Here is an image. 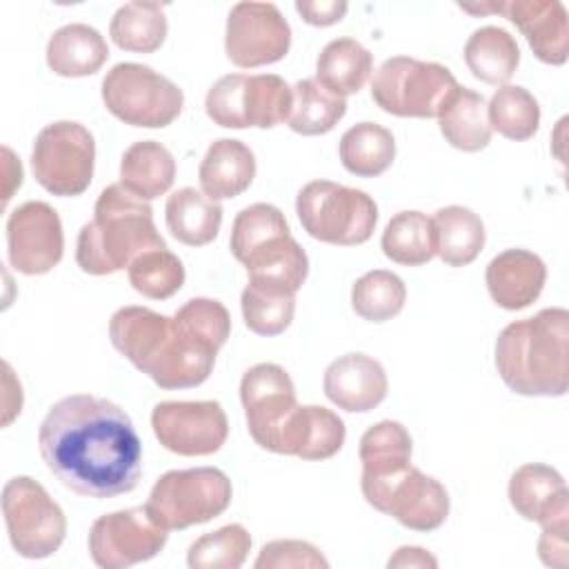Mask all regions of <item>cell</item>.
Instances as JSON below:
<instances>
[{
	"instance_id": "1",
	"label": "cell",
	"mask_w": 569,
	"mask_h": 569,
	"mask_svg": "<svg viewBox=\"0 0 569 569\" xmlns=\"http://www.w3.org/2000/svg\"><path fill=\"white\" fill-rule=\"evenodd\" d=\"M38 447L47 469L78 496L129 493L142 473V442L129 413L91 393L58 400L40 422Z\"/></svg>"
},
{
	"instance_id": "2",
	"label": "cell",
	"mask_w": 569,
	"mask_h": 569,
	"mask_svg": "<svg viewBox=\"0 0 569 569\" xmlns=\"http://www.w3.org/2000/svg\"><path fill=\"white\" fill-rule=\"evenodd\" d=\"M496 369L520 396H565L569 387V311L549 307L507 325L496 340Z\"/></svg>"
},
{
	"instance_id": "3",
	"label": "cell",
	"mask_w": 569,
	"mask_h": 569,
	"mask_svg": "<svg viewBox=\"0 0 569 569\" xmlns=\"http://www.w3.org/2000/svg\"><path fill=\"white\" fill-rule=\"evenodd\" d=\"M151 249H167L164 238L153 222V209L147 200L129 193L120 182L100 191L93 218L76 242V262L89 276H109Z\"/></svg>"
},
{
	"instance_id": "4",
	"label": "cell",
	"mask_w": 569,
	"mask_h": 569,
	"mask_svg": "<svg viewBox=\"0 0 569 569\" xmlns=\"http://www.w3.org/2000/svg\"><path fill=\"white\" fill-rule=\"evenodd\" d=\"M229 247L249 278L278 280L293 291L307 280L309 258L291 236L284 213L269 202H256L238 211Z\"/></svg>"
},
{
	"instance_id": "5",
	"label": "cell",
	"mask_w": 569,
	"mask_h": 569,
	"mask_svg": "<svg viewBox=\"0 0 569 569\" xmlns=\"http://www.w3.org/2000/svg\"><path fill=\"white\" fill-rule=\"evenodd\" d=\"M296 213L311 238L338 247L367 242L378 222V204L369 193L331 180L307 182L298 191Z\"/></svg>"
},
{
	"instance_id": "6",
	"label": "cell",
	"mask_w": 569,
	"mask_h": 569,
	"mask_svg": "<svg viewBox=\"0 0 569 569\" xmlns=\"http://www.w3.org/2000/svg\"><path fill=\"white\" fill-rule=\"evenodd\" d=\"M231 480L216 467L171 469L149 491L144 509L167 531L209 522L231 505Z\"/></svg>"
},
{
	"instance_id": "7",
	"label": "cell",
	"mask_w": 569,
	"mask_h": 569,
	"mask_svg": "<svg viewBox=\"0 0 569 569\" xmlns=\"http://www.w3.org/2000/svg\"><path fill=\"white\" fill-rule=\"evenodd\" d=\"M102 102L111 116L131 127H169L184 107L182 89L138 62H118L102 78Z\"/></svg>"
},
{
	"instance_id": "8",
	"label": "cell",
	"mask_w": 569,
	"mask_h": 569,
	"mask_svg": "<svg viewBox=\"0 0 569 569\" xmlns=\"http://www.w3.org/2000/svg\"><path fill=\"white\" fill-rule=\"evenodd\" d=\"M291 102V87L276 73H229L209 87L204 111L227 129H273L287 122Z\"/></svg>"
},
{
	"instance_id": "9",
	"label": "cell",
	"mask_w": 569,
	"mask_h": 569,
	"mask_svg": "<svg viewBox=\"0 0 569 569\" xmlns=\"http://www.w3.org/2000/svg\"><path fill=\"white\" fill-rule=\"evenodd\" d=\"M456 87L458 82L447 67L393 56L373 73L371 98L382 111L398 118H436Z\"/></svg>"
},
{
	"instance_id": "10",
	"label": "cell",
	"mask_w": 569,
	"mask_h": 569,
	"mask_svg": "<svg viewBox=\"0 0 569 569\" xmlns=\"http://www.w3.org/2000/svg\"><path fill=\"white\" fill-rule=\"evenodd\" d=\"M2 516L11 547L22 558H47L64 542L67 516L62 507L29 476L7 480L2 487Z\"/></svg>"
},
{
	"instance_id": "11",
	"label": "cell",
	"mask_w": 569,
	"mask_h": 569,
	"mask_svg": "<svg viewBox=\"0 0 569 569\" xmlns=\"http://www.w3.org/2000/svg\"><path fill=\"white\" fill-rule=\"evenodd\" d=\"M96 142L91 131L73 120H58L40 129L31 149L36 182L60 198L87 191L93 178Z\"/></svg>"
},
{
	"instance_id": "12",
	"label": "cell",
	"mask_w": 569,
	"mask_h": 569,
	"mask_svg": "<svg viewBox=\"0 0 569 569\" xmlns=\"http://www.w3.org/2000/svg\"><path fill=\"white\" fill-rule=\"evenodd\" d=\"M162 529L144 507L111 511L93 520L89 529V556L102 569H127L151 560L167 545Z\"/></svg>"
},
{
	"instance_id": "13",
	"label": "cell",
	"mask_w": 569,
	"mask_h": 569,
	"mask_svg": "<svg viewBox=\"0 0 569 569\" xmlns=\"http://www.w3.org/2000/svg\"><path fill=\"white\" fill-rule=\"evenodd\" d=\"M158 442L178 456H211L229 436V420L216 400H167L151 411Z\"/></svg>"
},
{
	"instance_id": "14",
	"label": "cell",
	"mask_w": 569,
	"mask_h": 569,
	"mask_svg": "<svg viewBox=\"0 0 569 569\" xmlns=\"http://www.w3.org/2000/svg\"><path fill=\"white\" fill-rule=\"evenodd\" d=\"M291 47V27L273 2H238L227 16L224 51L240 69L273 64Z\"/></svg>"
},
{
	"instance_id": "15",
	"label": "cell",
	"mask_w": 569,
	"mask_h": 569,
	"mask_svg": "<svg viewBox=\"0 0 569 569\" xmlns=\"http://www.w3.org/2000/svg\"><path fill=\"white\" fill-rule=\"evenodd\" d=\"M240 400L256 445L278 453L282 429L298 407L291 376L276 362H258L240 380Z\"/></svg>"
},
{
	"instance_id": "16",
	"label": "cell",
	"mask_w": 569,
	"mask_h": 569,
	"mask_svg": "<svg viewBox=\"0 0 569 569\" xmlns=\"http://www.w3.org/2000/svg\"><path fill=\"white\" fill-rule=\"evenodd\" d=\"M7 253L24 276L49 273L64 253V233L58 211L42 200L16 207L7 218Z\"/></svg>"
},
{
	"instance_id": "17",
	"label": "cell",
	"mask_w": 569,
	"mask_h": 569,
	"mask_svg": "<svg viewBox=\"0 0 569 569\" xmlns=\"http://www.w3.org/2000/svg\"><path fill=\"white\" fill-rule=\"evenodd\" d=\"M373 509L396 518L407 529L433 531L449 516V493L440 480L411 465L387 487Z\"/></svg>"
},
{
	"instance_id": "18",
	"label": "cell",
	"mask_w": 569,
	"mask_h": 569,
	"mask_svg": "<svg viewBox=\"0 0 569 569\" xmlns=\"http://www.w3.org/2000/svg\"><path fill=\"white\" fill-rule=\"evenodd\" d=\"M489 13H502L527 38L533 56L545 64H565L569 56V18L558 0H511L487 4Z\"/></svg>"
},
{
	"instance_id": "19",
	"label": "cell",
	"mask_w": 569,
	"mask_h": 569,
	"mask_svg": "<svg viewBox=\"0 0 569 569\" xmlns=\"http://www.w3.org/2000/svg\"><path fill=\"white\" fill-rule=\"evenodd\" d=\"M358 456L362 462V496L376 507L387 487L411 467V436L402 422L380 420L362 433Z\"/></svg>"
},
{
	"instance_id": "20",
	"label": "cell",
	"mask_w": 569,
	"mask_h": 569,
	"mask_svg": "<svg viewBox=\"0 0 569 569\" xmlns=\"http://www.w3.org/2000/svg\"><path fill=\"white\" fill-rule=\"evenodd\" d=\"M322 389L338 409L365 413L387 398L389 382L385 367L373 356L353 351L336 358L325 369Z\"/></svg>"
},
{
	"instance_id": "21",
	"label": "cell",
	"mask_w": 569,
	"mask_h": 569,
	"mask_svg": "<svg viewBox=\"0 0 569 569\" xmlns=\"http://www.w3.org/2000/svg\"><path fill=\"white\" fill-rule=\"evenodd\" d=\"M485 282L491 300L498 307L518 311L536 302L542 293L547 282V267L533 251L505 249L487 264Z\"/></svg>"
},
{
	"instance_id": "22",
	"label": "cell",
	"mask_w": 569,
	"mask_h": 569,
	"mask_svg": "<svg viewBox=\"0 0 569 569\" xmlns=\"http://www.w3.org/2000/svg\"><path fill=\"white\" fill-rule=\"evenodd\" d=\"M509 502L518 516L540 527L569 518V491L560 471L542 462L518 467L509 480Z\"/></svg>"
},
{
	"instance_id": "23",
	"label": "cell",
	"mask_w": 569,
	"mask_h": 569,
	"mask_svg": "<svg viewBox=\"0 0 569 569\" xmlns=\"http://www.w3.org/2000/svg\"><path fill=\"white\" fill-rule=\"evenodd\" d=\"M345 438L347 429L336 411L318 405H298L282 429L278 453L327 460L342 449Z\"/></svg>"
},
{
	"instance_id": "24",
	"label": "cell",
	"mask_w": 569,
	"mask_h": 569,
	"mask_svg": "<svg viewBox=\"0 0 569 569\" xmlns=\"http://www.w3.org/2000/svg\"><path fill=\"white\" fill-rule=\"evenodd\" d=\"M256 178L253 151L233 138L213 140L200 160L198 180L207 198L220 202L244 193Z\"/></svg>"
},
{
	"instance_id": "25",
	"label": "cell",
	"mask_w": 569,
	"mask_h": 569,
	"mask_svg": "<svg viewBox=\"0 0 569 569\" xmlns=\"http://www.w3.org/2000/svg\"><path fill=\"white\" fill-rule=\"evenodd\" d=\"M109 58L107 40L84 22H71L53 31L47 42V64L56 76L82 78L102 69Z\"/></svg>"
},
{
	"instance_id": "26",
	"label": "cell",
	"mask_w": 569,
	"mask_h": 569,
	"mask_svg": "<svg viewBox=\"0 0 569 569\" xmlns=\"http://www.w3.org/2000/svg\"><path fill=\"white\" fill-rule=\"evenodd\" d=\"M436 118L445 140L460 151H480L491 140L493 131L487 118V102L478 91L469 87L458 84Z\"/></svg>"
},
{
	"instance_id": "27",
	"label": "cell",
	"mask_w": 569,
	"mask_h": 569,
	"mask_svg": "<svg viewBox=\"0 0 569 569\" xmlns=\"http://www.w3.org/2000/svg\"><path fill=\"white\" fill-rule=\"evenodd\" d=\"M176 178L171 151L156 140L133 142L120 158V184L140 200L164 196Z\"/></svg>"
},
{
	"instance_id": "28",
	"label": "cell",
	"mask_w": 569,
	"mask_h": 569,
	"mask_svg": "<svg viewBox=\"0 0 569 569\" xmlns=\"http://www.w3.org/2000/svg\"><path fill=\"white\" fill-rule=\"evenodd\" d=\"M169 316H162L149 307H120L109 320V338L116 351H120L138 371H144L153 358L164 331Z\"/></svg>"
},
{
	"instance_id": "29",
	"label": "cell",
	"mask_w": 569,
	"mask_h": 569,
	"mask_svg": "<svg viewBox=\"0 0 569 569\" xmlns=\"http://www.w3.org/2000/svg\"><path fill=\"white\" fill-rule=\"evenodd\" d=\"M164 220L169 233L189 247H204L216 240L222 224L220 202L193 187H182L167 198Z\"/></svg>"
},
{
	"instance_id": "30",
	"label": "cell",
	"mask_w": 569,
	"mask_h": 569,
	"mask_svg": "<svg viewBox=\"0 0 569 569\" xmlns=\"http://www.w3.org/2000/svg\"><path fill=\"white\" fill-rule=\"evenodd\" d=\"M240 309L249 331L271 338L291 325L296 313V291L278 280L249 278L240 296Z\"/></svg>"
},
{
	"instance_id": "31",
	"label": "cell",
	"mask_w": 569,
	"mask_h": 569,
	"mask_svg": "<svg viewBox=\"0 0 569 569\" xmlns=\"http://www.w3.org/2000/svg\"><path fill=\"white\" fill-rule=\"evenodd\" d=\"M465 62L473 78L487 84H507L520 64L516 38L493 24L476 29L465 42Z\"/></svg>"
},
{
	"instance_id": "32",
	"label": "cell",
	"mask_w": 569,
	"mask_h": 569,
	"mask_svg": "<svg viewBox=\"0 0 569 569\" xmlns=\"http://www.w3.org/2000/svg\"><path fill=\"white\" fill-rule=\"evenodd\" d=\"M373 71L371 53L353 38H336L325 44L316 60V78L333 93H358Z\"/></svg>"
},
{
	"instance_id": "33",
	"label": "cell",
	"mask_w": 569,
	"mask_h": 569,
	"mask_svg": "<svg viewBox=\"0 0 569 569\" xmlns=\"http://www.w3.org/2000/svg\"><path fill=\"white\" fill-rule=\"evenodd\" d=\"M338 156L349 173L358 178H376L391 167L396 158V140L391 131L378 122H358L342 133Z\"/></svg>"
},
{
	"instance_id": "34",
	"label": "cell",
	"mask_w": 569,
	"mask_h": 569,
	"mask_svg": "<svg viewBox=\"0 0 569 569\" xmlns=\"http://www.w3.org/2000/svg\"><path fill=\"white\" fill-rule=\"evenodd\" d=\"M436 256L449 267L471 264L485 247V224L478 213L467 207L449 204L436 211Z\"/></svg>"
},
{
	"instance_id": "35",
	"label": "cell",
	"mask_w": 569,
	"mask_h": 569,
	"mask_svg": "<svg viewBox=\"0 0 569 569\" xmlns=\"http://www.w3.org/2000/svg\"><path fill=\"white\" fill-rule=\"evenodd\" d=\"M380 247L391 262L405 267L427 264L438 249L433 218L422 211L396 213L382 231Z\"/></svg>"
},
{
	"instance_id": "36",
	"label": "cell",
	"mask_w": 569,
	"mask_h": 569,
	"mask_svg": "<svg viewBox=\"0 0 569 569\" xmlns=\"http://www.w3.org/2000/svg\"><path fill=\"white\" fill-rule=\"evenodd\" d=\"M293 102L287 118L291 131L300 136L329 133L347 113V100L329 91L318 78L298 80L293 87Z\"/></svg>"
},
{
	"instance_id": "37",
	"label": "cell",
	"mask_w": 569,
	"mask_h": 569,
	"mask_svg": "<svg viewBox=\"0 0 569 569\" xmlns=\"http://www.w3.org/2000/svg\"><path fill=\"white\" fill-rule=\"evenodd\" d=\"M169 24L164 7L158 2H127L118 7L109 22L116 47L131 53H153L162 47Z\"/></svg>"
},
{
	"instance_id": "38",
	"label": "cell",
	"mask_w": 569,
	"mask_h": 569,
	"mask_svg": "<svg viewBox=\"0 0 569 569\" xmlns=\"http://www.w3.org/2000/svg\"><path fill=\"white\" fill-rule=\"evenodd\" d=\"M487 118L491 131L522 142L529 140L540 124L538 100L518 84H502L496 89L487 104Z\"/></svg>"
},
{
	"instance_id": "39",
	"label": "cell",
	"mask_w": 569,
	"mask_h": 569,
	"mask_svg": "<svg viewBox=\"0 0 569 569\" xmlns=\"http://www.w3.org/2000/svg\"><path fill=\"white\" fill-rule=\"evenodd\" d=\"M407 300V287L400 276L387 269H373L360 276L351 287V307L367 322L396 318Z\"/></svg>"
},
{
	"instance_id": "40",
	"label": "cell",
	"mask_w": 569,
	"mask_h": 569,
	"mask_svg": "<svg viewBox=\"0 0 569 569\" xmlns=\"http://www.w3.org/2000/svg\"><path fill=\"white\" fill-rule=\"evenodd\" d=\"M249 549V531L231 522L200 536L187 551V565L191 569H238L244 565Z\"/></svg>"
},
{
	"instance_id": "41",
	"label": "cell",
	"mask_w": 569,
	"mask_h": 569,
	"mask_svg": "<svg viewBox=\"0 0 569 569\" xmlns=\"http://www.w3.org/2000/svg\"><path fill=\"white\" fill-rule=\"evenodd\" d=\"M131 287L151 300H167L184 284V267L169 249H151L127 269Z\"/></svg>"
},
{
	"instance_id": "42",
	"label": "cell",
	"mask_w": 569,
	"mask_h": 569,
	"mask_svg": "<svg viewBox=\"0 0 569 569\" xmlns=\"http://www.w3.org/2000/svg\"><path fill=\"white\" fill-rule=\"evenodd\" d=\"M173 318L218 349L231 333L229 311L220 300L213 298H191L173 313Z\"/></svg>"
},
{
	"instance_id": "43",
	"label": "cell",
	"mask_w": 569,
	"mask_h": 569,
	"mask_svg": "<svg viewBox=\"0 0 569 569\" xmlns=\"http://www.w3.org/2000/svg\"><path fill=\"white\" fill-rule=\"evenodd\" d=\"M256 569H327L329 560L307 540H271L262 545Z\"/></svg>"
},
{
	"instance_id": "44",
	"label": "cell",
	"mask_w": 569,
	"mask_h": 569,
	"mask_svg": "<svg viewBox=\"0 0 569 569\" xmlns=\"http://www.w3.org/2000/svg\"><path fill=\"white\" fill-rule=\"evenodd\" d=\"M569 518L551 520L542 525V533L538 540V556L547 567L565 569L569 565Z\"/></svg>"
},
{
	"instance_id": "45",
	"label": "cell",
	"mask_w": 569,
	"mask_h": 569,
	"mask_svg": "<svg viewBox=\"0 0 569 569\" xmlns=\"http://www.w3.org/2000/svg\"><path fill=\"white\" fill-rule=\"evenodd\" d=\"M349 4L347 2H338V0H320V2H305V0H298L296 2V11L300 13V18L307 22V24H313V27H329V24H336L345 18Z\"/></svg>"
},
{
	"instance_id": "46",
	"label": "cell",
	"mask_w": 569,
	"mask_h": 569,
	"mask_svg": "<svg viewBox=\"0 0 569 569\" xmlns=\"http://www.w3.org/2000/svg\"><path fill=\"white\" fill-rule=\"evenodd\" d=\"M387 567H438V560L422 547H400L396 553L389 558Z\"/></svg>"
},
{
	"instance_id": "47",
	"label": "cell",
	"mask_w": 569,
	"mask_h": 569,
	"mask_svg": "<svg viewBox=\"0 0 569 569\" xmlns=\"http://www.w3.org/2000/svg\"><path fill=\"white\" fill-rule=\"evenodd\" d=\"M2 171H4V189H2V202L7 204L13 196V191L22 184V167L20 160L13 156V151L9 147H2Z\"/></svg>"
}]
</instances>
